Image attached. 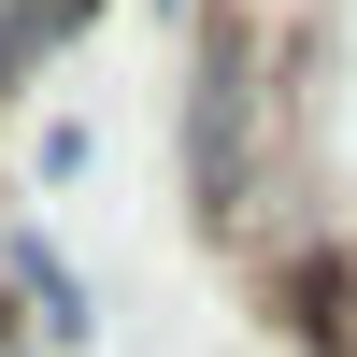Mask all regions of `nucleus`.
Listing matches in <instances>:
<instances>
[{"mask_svg": "<svg viewBox=\"0 0 357 357\" xmlns=\"http://www.w3.org/2000/svg\"><path fill=\"white\" fill-rule=\"evenodd\" d=\"M0 272H15L29 314H43V343H86V286H72V257H57L43 229H15V243H0Z\"/></svg>", "mask_w": 357, "mask_h": 357, "instance_id": "obj_1", "label": "nucleus"}]
</instances>
